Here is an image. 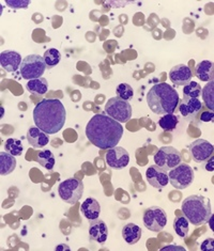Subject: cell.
Segmentation results:
<instances>
[{
  "instance_id": "obj_1",
  "label": "cell",
  "mask_w": 214,
  "mask_h": 251,
  "mask_svg": "<svg viewBox=\"0 0 214 251\" xmlns=\"http://www.w3.org/2000/svg\"><path fill=\"white\" fill-rule=\"evenodd\" d=\"M122 135V125L105 113L94 115L86 126L88 140L101 150H109L116 147Z\"/></svg>"
},
{
  "instance_id": "obj_2",
  "label": "cell",
  "mask_w": 214,
  "mask_h": 251,
  "mask_svg": "<svg viewBox=\"0 0 214 251\" xmlns=\"http://www.w3.org/2000/svg\"><path fill=\"white\" fill-rule=\"evenodd\" d=\"M67 120V110L64 105L57 99L41 100L33 109L35 126L49 135L57 134L64 126Z\"/></svg>"
},
{
  "instance_id": "obj_3",
  "label": "cell",
  "mask_w": 214,
  "mask_h": 251,
  "mask_svg": "<svg viewBox=\"0 0 214 251\" xmlns=\"http://www.w3.org/2000/svg\"><path fill=\"white\" fill-rule=\"evenodd\" d=\"M147 103L153 113L164 116L175 113L179 106L180 98L170 85L160 82L154 85L147 93Z\"/></svg>"
},
{
  "instance_id": "obj_4",
  "label": "cell",
  "mask_w": 214,
  "mask_h": 251,
  "mask_svg": "<svg viewBox=\"0 0 214 251\" xmlns=\"http://www.w3.org/2000/svg\"><path fill=\"white\" fill-rule=\"evenodd\" d=\"M181 211L188 223L194 226H203L212 216L211 202L204 196H189L184 199Z\"/></svg>"
},
{
  "instance_id": "obj_5",
  "label": "cell",
  "mask_w": 214,
  "mask_h": 251,
  "mask_svg": "<svg viewBox=\"0 0 214 251\" xmlns=\"http://www.w3.org/2000/svg\"><path fill=\"white\" fill-rule=\"evenodd\" d=\"M46 70L44 58L40 55H28L23 59L21 64V75L24 79L32 80L42 77Z\"/></svg>"
},
{
  "instance_id": "obj_6",
  "label": "cell",
  "mask_w": 214,
  "mask_h": 251,
  "mask_svg": "<svg viewBox=\"0 0 214 251\" xmlns=\"http://www.w3.org/2000/svg\"><path fill=\"white\" fill-rule=\"evenodd\" d=\"M58 194L65 203L74 205L81 199L84 194V184L79 178H67L59 185Z\"/></svg>"
},
{
  "instance_id": "obj_7",
  "label": "cell",
  "mask_w": 214,
  "mask_h": 251,
  "mask_svg": "<svg viewBox=\"0 0 214 251\" xmlns=\"http://www.w3.org/2000/svg\"><path fill=\"white\" fill-rule=\"evenodd\" d=\"M105 111L107 116H109L117 122L127 123L132 118L133 109L128 100L111 98L105 104Z\"/></svg>"
},
{
  "instance_id": "obj_8",
  "label": "cell",
  "mask_w": 214,
  "mask_h": 251,
  "mask_svg": "<svg viewBox=\"0 0 214 251\" xmlns=\"http://www.w3.org/2000/svg\"><path fill=\"white\" fill-rule=\"evenodd\" d=\"M153 159L157 166L167 172L182 163L181 153L176 148L170 146L160 148L159 151L154 154Z\"/></svg>"
},
{
  "instance_id": "obj_9",
  "label": "cell",
  "mask_w": 214,
  "mask_h": 251,
  "mask_svg": "<svg viewBox=\"0 0 214 251\" xmlns=\"http://www.w3.org/2000/svg\"><path fill=\"white\" fill-rule=\"evenodd\" d=\"M168 178L172 187L177 189H186L191 186L194 181V171L191 166L181 163L169 171Z\"/></svg>"
},
{
  "instance_id": "obj_10",
  "label": "cell",
  "mask_w": 214,
  "mask_h": 251,
  "mask_svg": "<svg viewBox=\"0 0 214 251\" xmlns=\"http://www.w3.org/2000/svg\"><path fill=\"white\" fill-rule=\"evenodd\" d=\"M144 225L147 229L159 233L167 225V215L160 206H151L144 213Z\"/></svg>"
},
{
  "instance_id": "obj_11",
  "label": "cell",
  "mask_w": 214,
  "mask_h": 251,
  "mask_svg": "<svg viewBox=\"0 0 214 251\" xmlns=\"http://www.w3.org/2000/svg\"><path fill=\"white\" fill-rule=\"evenodd\" d=\"M188 150L191 152V156L195 163L203 164L211 156H213L214 149L212 143L205 139H197L193 141L188 146Z\"/></svg>"
},
{
  "instance_id": "obj_12",
  "label": "cell",
  "mask_w": 214,
  "mask_h": 251,
  "mask_svg": "<svg viewBox=\"0 0 214 251\" xmlns=\"http://www.w3.org/2000/svg\"><path fill=\"white\" fill-rule=\"evenodd\" d=\"M106 163L111 169L120 170L126 168L130 163V154L122 147H114L109 149L105 155Z\"/></svg>"
},
{
  "instance_id": "obj_13",
  "label": "cell",
  "mask_w": 214,
  "mask_h": 251,
  "mask_svg": "<svg viewBox=\"0 0 214 251\" xmlns=\"http://www.w3.org/2000/svg\"><path fill=\"white\" fill-rule=\"evenodd\" d=\"M146 177L148 183L157 189H163L169 183L167 171H165L157 165H152L147 169Z\"/></svg>"
},
{
  "instance_id": "obj_14",
  "label": "cell",
  "mask_w": 214,
  "mask_h": 251,
  "mask_svg": "<svg viewBox=\"0 0 214 251\" xmlns=\"http://www.w3.org/2000/svg\"><path fill=\"white\" fill-rule=\"evenodd\" d=\"M89 237L91 241L104 244L108 237V228L105 221L101 218L93 219L89 224Z\"/></svg>"
},
{
  "instance_id": "obj_15",
  "label": "cell",
  "mask_w": 214,
  "mask_h": 251,
  "mask_svg": "<svg viewBox=\"0 0 214 251\" xmlns=\"http://www.w3.org/2000/svg\"><path fill=\"white\" fill-rule=\"evenodd\" d=\"M192 71L186 64H178L169 72L170 81L177 86H187L189 81H192Z\"/></svg>"
},
{
  "instance_id": "obj_16",
  "label": "cell",
  "mask_w": 214,
  "mask_h": 251,
  "mask_svg": "<svg viewBox=\"0 0 214 251\" xmlns=\"http://www.w3.org/2000/svg\"><path fill=\"white\" fill-rule=\"evenodd\" d=\"M22 56L13 50H4L0 53V65L7 72H16L21 68Z\"/></svg>"
},
{
  "instance_id": "obj_17",
  "label": "cell",
  "mask_w": 214,
  "mask_h": 251,
  "mask_svg": "<svg viewBox=\"0 0 214 251\" xmlns=\"http://www.w3.org/2000/svg\"><path fill=\"white\" fill-rule=\"evenodd\" d=\"M27 140L29 145L34 149H42L50 142V136L49 134L44 133L43 130H41L39 127L33 126L29 128L27 131Z\"/></svg>"
},
{
  "instance_id": "obj_18",
  "label": "cell",
  "mask_w": 214,
  "mask_h": 251,
  "mask_svg": "<svg viewBox=\"0 0 214 251\" xmlns=\"http://www.w3.org/2000/svg\"><path fill=\"white\" fill-rule=\"evenodd\" d=\"M178 107H179V111L183 117L194 118L203 109V103L199 99H188L181 100Z\"/></svg>"
},
{
  "instance_id": "obj_19",
  "label": "cell",
  "mask_w": 214,
  "mask_h": 251,
  "mask_svg": "<svg viewBox=\"0 0 214 251\" xmlns=\"http://www.w3.org/2000/svg\"><path fill=\"white\" fill-rule=\"evenodd\" d=\"M80 212L89 220L99 218L101 214V205L99 201L94 198H87L81 203Z\"/></svg>"
},
{
  "instance_id": "obj_20",
  "label": "cell",
  "mask_w": 214,
  "mask_h": 251,
  "mask_svg": "<svg viewBox=\"0 0 214 251\" xmlns=\"http://www.w3.org/2000/svg\"><path fill=\"white\" fill-rule=\"evenodd\" d=\"M142 234V231L137 225L128 224L122 229V237L129 245H134L139 242Z\"/></svg>"
},
{
  "instance_id": "obj_21",
  "label": "cell",
  "mask_w": 214,
  "mask_h": 251,
  "mask_svg": "<svg viewBox=\"0 0 214 251\" xmlns=\"http://www.w3.org/2000/svg\"><path fill=\"white\" fill-rule=\"evenodd\" d=\"M16 168V159L15 156L8 153L1 152L0 153V175L8 176L13 172Z\"/></svg>"
},
{
  "instance_id": "obj_22",
  "label": "cell",
  "mask_w": 214,
  "mask_h": 251,
  "mask_svg": "<svg viewBox=\"0 0 214 251\" xmlns=\"http://www.w3.org/2000/svg\"><path fill=\"white\" fill-rule=\"evenodd\" d=\"M196 76L201 81L209 82L213 80V63L209 60H204L196 65Z\"/></svg>"
},
{
  "instance_id": "obj_23",
  "label": "cell",
  "mask_w": 214,
  "mask_h": 251,
  "mask_svg": "<svg viewBox=\"0 0 214 251\" xmlns=\"http://www.w3.org/2000/svg\"><path fill=\"white\" fill-rule=\"evenodd\" d=\"M27 90L34 95H44L49 90V82L44 77L29 80L27 83Z\"/></svg>"
},
{
  "instance_id": "obj_24",
  "label": "cell",
  "mask_w": 214,
  "mask_h": 251,
  "mask_svg": "<svg viewBox=\"0 0 214 251\" xmlns=\"http://www.w3.org/2000/svg\"><path fill=\"white\" fill-rule=\"evenodd\" d=\"M37 161L43 167V168H45L49 171L53 170L54 166H55V164H56L55 156H54L53 152L50 150H43V151L39 152L38 156H37Z\"/></svg>"
},
{
  "instance_id": "obj_25",
  "label": "cell",
  "mask_w": 214,
  "mask_h": 251,
  "mask_svg": "<svg viewBox=\"0 0 214 251\" xmlns=\"http://www.w3.org/2000/svg\"><path fill=\"white\" fill-rule=\"evenodd\" d=\"M201 97L205 101L206 106L210 110L214 109V81L211 80L201 89Z\"/></svg>"
},
{
  "instance_id": "obj_26",
  "label": "cell",
  "mask_w": 214,
  "mask_h": 251,
  "mask_svg": "<svg viewBox=\"0 0 214 251\" xmlns=\"http://www.w3.org/2000/svg\"><path fill=\"white\" fill-rule=\"evenodd\" d=\"M201 97V86L196 81H189L183 88V100L199 99Z\"/></svg>"
},
{
  "instance_id": "obj_27",
  "label": "cell",
  "mask_w": 214,
  "mask_h": 251,
  "mask_svg": "<svg viewBox=\"0 0 214 251\" xmlns=\"http://www.w3.org/2000/svg\"><path fill=\"white\" fill-rule=\"evenodd\" d=\"M174 230L181 238H186L188 234L189 223L184 216H178L174 220Z\"/></svg>"
},
{
  "instance_id": "obj_28",
  "label": "cell",
  "mask_w": 214,
  "mask_h": 251,
  "mask_svg": "<svg viewBox=\"0 0 214 251\" xmlns=\"http://www.w3.org/2000/svg\"><path fill=\"white\" fill-rule=\"evenodd\" d=\"M178 123H179V119L174 113H168V115H164L159 120V125L164 130L171 131L176 129Z\"/></svg>"
},
{
  "instance_id": "obj_29",
  "label": "cell",
  "mask_w": 214,
  "mask_h": 251,
  "mask_svg": "<svg viewBox=\"0 0 214 251\" xmlns=\"http://www.w3.org/2000/svg\"><path fill=\"white\" fill-rule=\"evenodd\" d=\"M4 150L5 152L13 155V156H21L24 150L22 141L16 138H9L7 141H5Z\"/></svg>"
},
{
  "instance_id": "obj_30",
  "label": "cell",
  "mask_w": 214,
  "mask_h": 251,
  "mask_svg": "<svg viewBox=\"0 0 214 251\" xmlns=\"http://www.w3.org/2000/svg\"><path fill=\"white\" fill-rule=\"evenodd\" d=\"M44 61L46 63V68L52 69L60 62L61 60V53L59 52L56 49H50L44 52Z\"/></svg>"
},
{
  "instance_id": "obj_31",
  "label": "cell",
  "mask_w": 214,
  "mask_h": 251,
  "mask_svg": "<svg viewBox=\"0 0 214 251\" xmlns=\"http://www.w3.org/2000/svg\"><path fill=\"white\" fill-rule=\"evenodd\" d=\"M117 98L123 100H131L134 97V90L129 83H120L116 89Z\"/></svg>"
},
{
  "instance_id": "obj_32",
  "label": "cell",
  "mask_w": 214,
  "mask_h": 251,
  "mask_svg": "<svg viewBox=\"0 0 214 251\" xmlns=\"http://www.w3.org/2000/svg\"><path fill=\"white\" fill-rule=\"evenodd\" d=\"M5 3L12 9H27L30 1L29 0H7Z\"/></svg>"
},
{
  "instance_id": "obj_33",
  "label": "cell",
  "mask_w": 214,
  "mask_h": 251,
  "mask_svg": "<svg viewBox=\"0 0 214 251\" xmlns=\"http://www.w3.org/2000/svg\"><path fill=\"white\" fill-rule=\"evenodd\" d=\"M214 120V112L212 110H207L201 113L200 121L203 122H212Z\"/></svg>"
},
{
  "instance_id": "obj_34",
  "label": "cell",
  "mask_w": 214,
  "mask_h": 251,
  "mask_svg": "<svg viewBox=\"0 0 214 251\" xmlns=\"http://www.w3.org/2000/svg\"><path fill=\"white\" fill-rule=\"evenodd\" d=\"M200 250L203 251H213V238H208L200 245Z\"/></svg>"
},
{
  "instance_id": "obj_35",
  "label": "cell",
  "mask_w": 214,
  "mask_h": 251,
  "mask_svg": "<svg viewBox=\"0 0 214 251\" xmlns=\"http://www.w3.org/2000/svg\"><path fill=\"white\" fill-rule=\"evenodd\" d=\"M208 160H209V161H208V164L206 165V169H207V171L212 172L214 170V158H213V156H211Z\"/></svg>"
},
{
  "instance_id": "obj_36",
  "label": "cell",
  "mask_w": 214,
  "mask_h": 251,
  "mask_svg": "<svg viewBox=\"0 0 214 251\" xmlns=\"http://www.w3.org/2000/svg\"><path fill=\"white\" fill-rule=\"evenodd\" d=\"M170 249H172V250H175V249H178V250H184V249H183V248H181V247H175V245H170V246H168V247L162 248V250H170Z\"/></svg>"
}]
</instances>
